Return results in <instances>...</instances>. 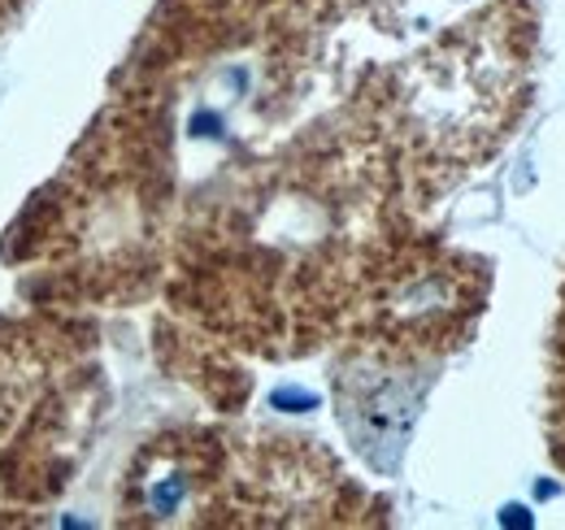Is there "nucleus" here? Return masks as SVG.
I'll list each match as a JSON object with an SVG mask.
<instances>
[{
    "instance_id": "obj_1",
    "label": "nucleus",
    "mask_w": 565,
    "mask_h": 530,
    "mask_svg": "<svg viewBox=\"0 0 565 530\" xmlns=\"http://www.w3.org/2000/svg\"><path fill=\"white\" fill-rule=\"evenodd\" d=\"M31 388H35V365L26 357V343L13 335H0V439L9 435Z\"/></svg>"
}]
</instances>
